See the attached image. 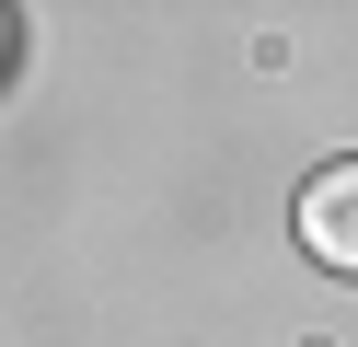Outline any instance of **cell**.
Here are the masks:
<instances>
[{
	"mask_svg": "<svg viewBox=\"0 0 358 347\" xmlns=\"http://www.w3.org/2000/svg\"><path fill=\"white\" fill-rule=\"evenodd\" d=\"M301 254L335 278H358V162H324L301 185Z\"/></svg>",
	"mask_w": 358,
	"mask_h": 347,
	"instance_id": "obj_1",
	"label": "cell"
}]
</instances>
